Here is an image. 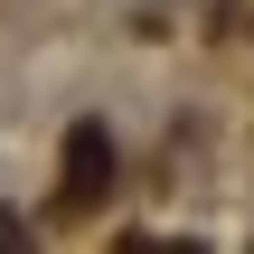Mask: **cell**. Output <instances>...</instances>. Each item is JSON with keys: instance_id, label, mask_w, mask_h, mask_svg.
<instances>
[{"instance_id": "6da1fadb", "label": "cell", "mask_w": 254, "mask_h": 254, "mask_svg": "<svg viewBox=\"0 0 254 254\" xmlns=\"http://www.w3.org/2000/svg\"><path fill=\"white\" fill-rule=\"evenodd\" d=\"M113 189V141H104V123H75L66 132V207H94Z\"/></svg>"}]
</instances>
